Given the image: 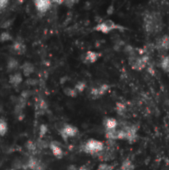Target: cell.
Masks as SVG:
<instances>
[{"label":"cell","instance_id":"cell-1","mask_svg":"<svg viewBox=\"0 0 169 170\" xmlns=\"http://www.w3.org/2000/svg\"><path fill=\"white\" fill-rule=\"evenodd\" d=\"M162 21L159 12H146L144 17V28L145 32L149 35L159 33L162 30Z\"/></svg>","mask_w":169,"mask_h":170},{"label":"cell","instance_id":"cell-2","mask_svg":"<svg viewBox=\"0 0 169 170\" xmlns=\"http://www.w3.org/2000/svg\"><path fill=\"white\" fill-rule=\"evenodd\" d=\"M105 150V144L95 139H90L83 145L84 153L92 155H97Z\"/></svg>","mask_w":169,"mask_h":170},{"label":"cell","instance_id":"cell-3","mask_svg":"<svg viewBox=\"0 0 169 170\" xmlns=\"http://www.w3.org/2000/svg\"><path fill=\"white\" fill-rule=\"evenodd\" d=\"M125 27L121 26V25L116 24L114 22H113L110 19L105 21V22H102L101 23H98V24L94 28L95 31L97 32H101L102 33H105V34H108L110 32H112L113 30H120V31H124L125 30Z\"/></svg>","mask_w":169,"mask_h":170},{"label":"cell","instance_id":"cell-4","mask_svg":"<svg viewBox=\"0 0 169 170\" xmlns=\"http://www.w3.org/2000/svg\"><path fill=\"white\" fill-rule=\"evenodd\" d=\"M122 130H124L126 133V140L129 142V144H133L136 142L138 139V125L132 123H128L125 122L121 125Z\"/></svg>","mask_w":169,"mask_h":170},{"label":"cell","instance_id":"cell-5","mask_svg":"<svg viewBox=\"0 0 169 170\" xmlns=\"http://www.w3.org/2000/svg\"><path fill=\"white\" fill-rule=\"evenodd\" d=\"M129 65L135 71H142L144 69L149 62V57L148 54H144L142 56L129 57Z\"/></svg>","mask_w":169,"mask_h":170},{"label":"cell","instance_id":"cell-6","mask_svg":"<svg viewBox=\"0 0 169 170\" xmlns=\"http://www.w3.org/2000/svg\"><path fill=\"white\" fill-rule=\"evenodd\" d=\"M23 169L30 170H45L44 164L38 158L34 156H30L27 161L23 162Z\"/></svg>","mask_w":169,"mask_h":170},{"label":"cell","instance_id":"cell-7","mask_svg":"<svg viewBox=\"0 0 169 170\" xmlns=\"http://www.w3.org/2000/svg\"><path fill=\"white\" fill-rule=\"evenodd\" d=\"M61 138L64 139L65 141H67L68 138L75 137L78 132L79 130L77 129L76 126L72 125H69V124H66L62 126V128L59 130Z\"/></svg>","mask_w":169,"mask_h":170},{"label":"cell","instance_id":"cell-8","mask_svg":"<svg viewBox=\"0 0 169 170\" xmlns=\"http://www.w3.org/2000/svg\"><path fill=\"white\" fill-rule=\"evenodd\" d=\"M34 5L37 12L40 13H45L52 8V3L49 0H36L34 1Z\"/></svg>","mask_w":169,"mask_h":170},{"label":"cell","instance_id":"cell-9","mask_svg":"<svg viewBox=\"0 0 169 170\" xmlns=\"http://www.w3.org/2000/svg\"><path fill=\"white\" fill-rule=\"evenodd\" d=\"M109 89V85L107 84H103L101 85L99 87H94L90 91V95L93 99H97L100 98L102 96H104Z\"/></svg>","mask_w":169,"mask_h":170},{"label":"cell","instance_id":"cell-10","mask_svg":"<svg viewBox=\"0 0 169 170\" xmlns=\"http://www.w3.org/2000/svg\"><path fill=\"white\" fill-rule=\"evenodd\" d=\"M49 148H50L51 151L52 152L53 155H54L56 158L60 159V158H63L64 152H63V150H62V148H61L60 144L59 142L52 141L50 143Z\"/></svg>","mask_w":169,"mask_h":170},{"label":"cell","instance_id":"cell-11","mask_svg":"<svg viewBox=\"0 0 169 170\" xmlns=\"http://www.w3.org/2000/svg\"><path fill=\"white\" fill-rule=\"evenodd\" d=\"M104 126H105V131L106 130H114L118 129L119 126V122L117 121L114 118H105L104 120Z\"/></svg>","mask_w":169,"mask_h":170},{"label":"cell","instance_id":"cell-12","mask_svg":"<svg viewBox=\"0 0 169 170\" xmlns=\"http://www.w3.org/2000/svg\"><path fill=\"white\" fill-rule=\"evenodd\" d=\"M12 50L17 55H23L26 52V45L23 42V41L17 40L12 44Z\"/></svg>","mask_w":169,"mask_h":170},{"label":"cell","instance_id":"cell-13","mask_svg":"<svg viewBox=\"0 0 169 170\" xmlns=\"http://www.w3.org/2000/svg\"><path fill=\"white\" fill-rule=\"evenodd\" d=\"M156 47L160 51H168L169 50V36L165 35L157 42Z\"/></svg>","mask_w":169,"mask_h":170},{"label":"cell","instance_id":"cell-14","mask_svg":"<svg viewBox=\"0 0 169 170\" xmlns=\"http://www.w3.org/2000/svg\"><path fill=\"white\" fill-rule=\"evenodd\" d=\"M23 81V75L20 72H15L11 74L9 76V79L8 81L9 83L13 86H17L19 85Z\"/></svg>","mask_w":169,"mask_h":170},{"label":"cell","instance_id":"cell-15","mask_svg":"<svg viewBox=\"0 0 169 170\" xmlns=\"http://www.w3.org/2000/svg\"><path fill=\"white\" fill-rule=\"evenodd\" d=\"M21 68H22V71H23V75L27 77L31 76L32 73L34 72V71H35V66H34V65H33L32 63H31V62H28V61L23 63Z\"/></svg>","mask_w":169,"mask_h":170},{"label":"cell","instance_id":"cell-16","mask_svg":"<svg viewBox=\"0 0 169 170\" xmlns=\"http://www.w3.org/2000/svg\"><path fill=\"white\" fill-rule=\"evenodd\" d=\"M100 54L95 52H93V51H89L87 53H85V56H84V62L86 63H94L99 59L100 57Z\"/></svg>","mask_w":169,"mask_h":170},{"label":"cell","instance_id":"cell-17","mask_svg":"<svg viewBox=\"0 0 169 170\" xmlns=\"http://www.w3.org/2000/svg\"><path fill=\"white\" fill-rule=\"evenodd\" d=\"M18 66H19V62L17 59L13 57H10L8 59V63H7V70L8 72H12L16 71L17 69L18 68Z\"/></svg>","mask_w":169,"mask_h":170},{"label":"cell","instance_id":"cell-18","mask_svg":"<svg viewBox=\"0 0 169 170\" xmlns=\"http://www.w3.org/2000/svg\"><path fill=\"white\" fill-rule=\"evenodd\" d=\"M36 106H37L38 111H39L42 115L45 114V112L48 109V105L47 104L46 101L43 100V99H42V98H39V99H38L37 103H36Z\"/></svg>","mask_w":169,"mask_h":170},{"label":"cell","instance_id":"cell-19","mask_svg":"<svg viewBox=\"0 0 169 170\" xmlns=\"http://www.w3.org/2000/svg\"><path fill=\"white\" fill-rule=\"evenodd\" d=\"M25 147H26V149H27V150H28V152L32 154H36L37 150H39V149L37 148V146H36V143L32 141V140H28V141L26 143Z\"/></svg>","mask_w":169,"mask_h":170},{"label":"cell","instance_id":"cell-20","mask_svg":"<svg viewBox=\"0 0 169 170\" xmlns=\"http://www.w3.org/2000/svg\"><path fill=\"white\" fill-rule=\"evenodd\" d=\"M119 170H134V165L129 158H126L125 161L122 163Z\"/></svg>","mask_w":169,"mask_h":170},{"label":"cell","instance_id":"cell-21","mask_svg":"<svg viewBox=\"0 0 169 170\" xmlns=\"http://www.w3.org/2000/svg\"><path fill=\"white\" fill-rule=\"evenodd\" d=\"M127 111V109H126V105L124 104V103H121V102H118L116 104V112L120 116H123L125 115V113Z\"/></svg>","mask_w":169,"mask_h":170},{"label":"cell","instance_id":"cell-22","mask_svg":"<svg viewBox=\"0 0 169 170\" xmlns=\"http://www.w3.org/2000/svg\"><path fill=\"white\" fill-rule=\"evenodd\" d=\"M8 132V123L4 119H0V136H4Z\"/></svg>","mask_w":169,"mask_h":170},{"label":"cell","instance_id":"cell-23","mask_svg":"<svg viewBox=\"0 0 169 170\" xmlns=\"http://www.w3.org/2000/svg\"><path fill=\"white\" fill-rule=\"evenodd\" d=\"M161 67L165 72H169V56L162 57L161 61Z\"/></svg>","mask_w":169,"mask_h":170},{"label":"cell","instance_id":"cell-24","mask_svg":"<svg viewBox=\"0 0 169 170\" xmlns=\"http://www.w3.org/2000/svg\"><path fill=\"white\" fill-rule=\"evenodd\" d=\"M115 163H112V164H109L106 163H101L96 170H114L115 168Z\"/></svg>","mask_w":169,"mask_h":170},{"label":"cell","instance_id":"cell-25","mask_svg":"<svg viewBox=\"0 0 169 170\" xmlns=\"http://www.w3.org/2000/svg\"><path fill=\"white\" fill-rule=\"evenodd\" d=\"M64 93L65 95H66L67 96H70L71 98H75L76 97L77 95V91L75 90V88H71V87H66L64 89Z\"/></svg>","mask_w":169,"mask_h":170},{"label":"cell","instance_id":"cell-26","mask_svg":"<svg viewBox=\"0 0 169 170\" xmlns=\"http://www.w3.org/2000/svg\"><path fill=\"white\" fill-rule=\"evenodd\" d=\"M75 90L77 91V93H81L84 90V89L86 88V83L84 81H80L77 82L76 84L75 85Z\"/></svg>","mask_w":169,"mask_h":170},{"label":"cell","instance_id":"cell-27","mask_svg":"<svg viewBox=\"0 0 169 170\" xmlns=\"http://www.w3.org/2000/svg\"><path fill=\"white\" fill-rule=\"evenodd\" d=\"M12 39V35L8 32H3L0 34V42H6L8 41H11Z\"/></svg>","mask_w":169,"mask_h":170},{"label":"cell","instance_id":"cell-28","mask_svg":"<svg viewBox=\"0 0 169 170\" xmlns=\"http://www.w3.org/2000/svg\"><path fill=\"white\" fill-rule=\"evenodd\" d=\"M48 131V128L47 125H41L39 127V132H38V135H39V139H43L45 137V135L47 134Z\"/></svg>","mask_w":169,"mask_h":170},{"label":"cell","instance_id":"cell-29","mask_svg":"<svg viewBox=\"0 0 169 170\" xmlns=\"http://www.w3.org/2000/svg\"><path fill=\"white\" fill-rule=\"evenodd\" d=\"M36 144L37 148L40 149V150H42V149H47L50 145V144H48L47 141H45L43 139H38V140H37Z\"/></svg>","mask_w":169,"mask_h":170},{"label":"cell","instance_id":"cell-30","mask_svg":"<svg viewBox=\"0 0 169 170\" xmlns=\"http://www.w3.org/2000/svg\"><path fill=\"white\" fill-rule=\"evenodd\" d=\"M8 0H0V11L6 8L8 6Z\"/></svg>","mask_w":169,"mask_h":170},{"label":"cell","instance_id":"cell-31","mask_svg":"<svg viewBox=\"0 0 169 170\" xmlns=\"http://www.w3.org/2000/svg\"><path fill=\"white\" fill-rule=\"evenodd\" d=\"M77 2L76 1H71V0H69V1H64V4L68 7V8H71L73 7V5L75 4H76Z\"/></svg>","mask_w":169,"mask_h":170},{"label":"cell","instance_id":"cell-32","mask_svg":"<svg viewBox=\"0 0 169 170\" xmlns=\"http://www.w3.org/2000/svg\"><path fill=\"white\" fill-rule=\"evenodd\" d=\"M10 25H11V20H8V21H6L4 24L2 25V28H8Z\"/></svg>","mask_w":169,"mask_h":170},{"label":"cell","instance_id":"cell-33","mask_svg":"<svg viewBox=\"0 0 169 170\" xmlns=\"http://www.w3.org/2000/svg\"><path fill=\"white\" fill-rule=\"evenodd\" d=\"M114 6L113 5H110L108 9H107V13L110 15V14H113V12H114Z\"/></svg>","mask_w":169,"mask_h":170},{"label":"cell","instance_id":"cell-34","mask_svg":"<svg viewBox=\"0 0 169 170\" xmlns=\"http://www.w3.org/2000/svg\"><path fill=\"white\" fill-rule=\"evenodd\" d=\"M77 170H90V168H88L86 165H82V166L80 167Z\"/></svg>","mask_w":169,"mask_h":170},{"label":"cell","instance_id":"cell-35","mask_svg":"<svg viewBox=\"0 0 169 170\" xmlns=\"http://www.w3.org/2000/svg\"><path fill=\"white\" fill-rule=\"evenodd\" d=\"M28 83H30L31 85H35L36 84L35 79H29V80H28Z\"/></svg>","mask_w":169,"mask_h":170},{"label":"cell","instance_id":"cell-36","mask_svg":"<svg viewBox=\"0 0 169 170\" xmlns=\"http://www.w3.org/2000/svg\"></svg>","mask_w":169,"mask_h":170}]
</instances>
